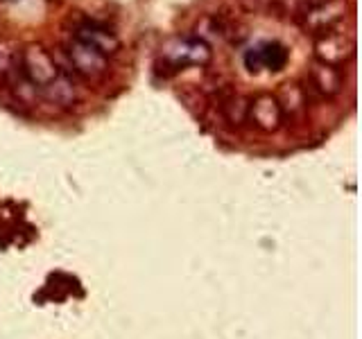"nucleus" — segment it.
Returning a JSON list of instances; mask_svg holds the SVG:
<instances>
[{
  "label": "nucleus",
  "instance_id": "f257e3e1",
  "mask_svg": "<svg viewBox=\"0 0 362 339\" xmlns=\"http://www.w3.org/2000/svg\"><path fill=\"white\" fill-rule=\"evenodd\" d=\"M213 59L211 45L199 37H175L170 39L158 54L156 66H163L165 73L184 71L186 66H206Z\"/></svg>",
  "mask_w": 362,
  "mask_h": 339
},
{
  "label": "nucleus",
  "instance_id": "f03ea898",
  "mask_svg": "<svg viewBox=\"0 0 362 339\" xmlns=\"http://www.w3.org/2000/svg\"><path fill=\"white\" fill-rule=\"evenodd\" d=\"M21 73L34 90H43L62 75L54 56L39 43H30L21 50Z\"/></svg>",
  "mask_w": 362,
  "mask_h": 339
},
{
  "label": "nucleus",
  "instance_id": "7ed1b4c3",
  "mask_svg": "<svg viewBox=\"0 0 362 339\" xmlns=\"http://www.w3.org/2000/svg\"><path fill=\"white\" fill-rule=\"evenodd\" d=\"M356 54V41L351 34L337 32L335 28L315 37V56L320 64L339 68Z\"/></svg>",
  "mask_w": 362,
  "mask_h": 339
},
{
  "label": "nucleus",
  "instance_id": "20e7f679",
  "mask_svg": "<svg viewBox=\"0 0 362 339\" xmlns=\"http://www.w3.org/2000/svg\"><path fill=\"white\" fill-rule=\"evenodd\" d=\"M344 11H346V0H326V3L310 7L297 14V23L301 25V30H305V34H322L333 30L339 20L344 18Z\"/></svg>",
  "mask_w": 362,
  "mask_h": 339
},
{
  "label": "nucleus",
  "instance_id": "39448f33",
  "mask_svg": "<svg viewBox=\"0 0 362 339\" xmlns=\"http://www.w3.org/2000/svg\"><path fill=\"white\" fill-rule=\"evenodd\" d=\"M288 59H290V52L286 45L279 41H263L245 52V66H247V71L254 75L260 71L279 73L286 68Z\"/></svg>",
  "mask_w": 362,
  "mask_h": 339
},
{
  "label": "nucleus",
  "instance_id": "423d86ee",
  "mask_svg": "<svg viewBox=\"0 0 362 339\" xmlns=\"http://www.w3.org/2000/svg\"><path fill=\"white\" fill-rule=\"evenodd\" d=\"M68 59H71L73 71L79 77L88 79V82H95V79L105 77L109 71L107 56L100 54L95 48H90V45L77 41V39H73V43L68 45Z\"/></svg>",
  "mask_w": 362,
  "mask_h": 339
},
{
  "label": "nucleus",
  "instance_id": "0eeeda50",
  "mask_svg": "<svg viewBox=\"0 0 362 339\" xmlns=\"http://www.w3.org/2000/svg\"><path fill=\"white\" fill-rule=\"evenodd\" d=\"M247 120H252L260 131H276L283 122V111L281 102L272 95H258L249 102V116Z\"/></svg>",
  "mask_w": 362,
  "mask_h": 339
},
{
  "label": "nucleus",
  "instance_id": "6e6552de",
  "mask_svg": "<svg viewBox=\"0 0 362 339\" xmlns=\"http://www.w3.org/2000/svg\"><path fill=\"white\" fill-rule=\"evenodd\" d=\"M73 39L90 45V48H95L100 54H105L107 59L111 54H116L120 48V41L116 34L107 30L105 25H100V23H84V25H79Z\"/></svg>",
  "mask_w": 362,
  "mask_h": 339
},
{
  "label": "nucleus",
  "instance_id": "1a4fd4ad",
  "mask_svg": "<svg viewBox=\"0 0 362 339\" xmlns=\"http://www.w3.org/2000/svg\"><path fill=\"white\" fill-rule=\"evenodd\" d=\"M0 84L18 88L30 86L21 73V50L14 41H0Z\"/></svg>",
  "mask_w": 362,
  "mask_h": 339
},
{
  "label": "nucleus",
  "instance_id": "9d476101",
  "mask_svg": "<svg viewBox=\"0 0 362 339\" xmlns=\"http://www.w3.org/2000/svg\"><path fill=\"white\" fill-rule=\"evenodd\" d=\"M308 79H310L313 88L317 93H322L324 97H333L342 90V73H339V68H335V66H326V64L317 61L310 68Z\"/></svg>",
  "mask_w": 362,
  "mask_h": 339
},
{
  "label": "nucleus",
  "instance_id": "9b49d317",
  "mask_svg": "<svg viewBox=\"0 0 362 339\" xmlns=\"http://www.w3.org/2000/svg\"><path fill=\"white\" fill-rule=\"evenodd\" d=\"M41 93L48 102H52V105H59V107H71L73 102L77 100L75 84L71 82V77L64 75V73L57 77L54 82H50L48 86H45Z\"/></svg>",
  "mask_w": 362,
  "mask_h": 339
},
{
  "label": "nucleus",
  "instance_id": "f8f14e48",
  "mask_svg": "<svg viewBox=\"0 0 362 339\" xmlns=\"http://www.w3.org/2000/svg\"><path fill=\"white\" fill-rule=\"evenodd\" d=\"M322 3H326V0H297V14H301V11L310 9V7L322 5ZM297 14H294V16H297Z\"/></svg>",
  "mask_w": 362,
  "mask_h": 339
}]
</instances>
